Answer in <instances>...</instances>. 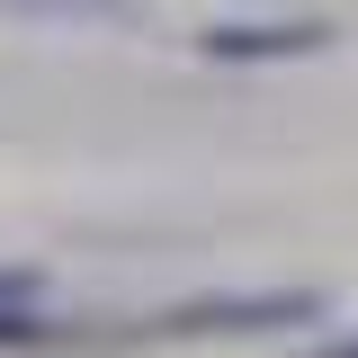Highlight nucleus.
<instances>
[{
	"label": "nucleus",
	"mask_w": 358,
	"mask_h": 358,
	"mask_svg": "<svg viewBox=\"0 0 358 358\" xmlns=\"http://www.w3.org/2000/svg\"><path fill=\"white\" fill-rule=\"evenodd\" d=\"M331 45V27L322 18H268V27H206L197 36V54L206 63H305V54H322Z\"/></svg>",
	"instance_id": "obj_2"
},
{
	"label": "nucleus",
	"mask_w": 358,
	"mask_h": 358,
	"mask_svg": "<svg viewBox=\"0 0 358 358\" xmlns=\"http://www.w3.org/2000/svg\"><path fill=\"white\" fill-rule=\"evenodd\" d=\"M313 358H358V331H350V341H322Z\"/></svg>",
	"instance_id": "obj_3"
},
{
	"label": "nucleus",
	"mask_w": 358,
	"mask_h": 358,
	"mask_svg": "<svg viewBox=\"0 0 358 358\" xmlns=\"http://www.w3.org/2000/svg\"><path fill=\"white\" fill-rule=\"evenodd\" d=\"M287 322H322L313 287H268V296H197L152 322H134L143 341H233V331H287Z\"/></svg>",
	"instance_id": "obj_1"
}]
</instances>
